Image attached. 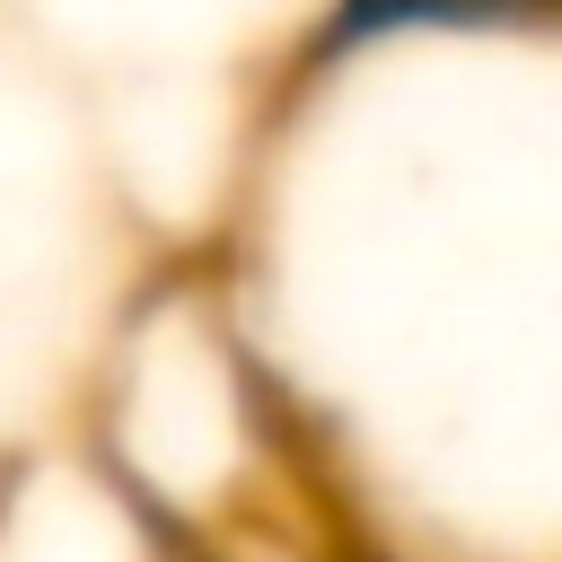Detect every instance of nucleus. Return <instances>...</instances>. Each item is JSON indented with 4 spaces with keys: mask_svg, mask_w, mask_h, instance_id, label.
<instances>
[]
</instances>
